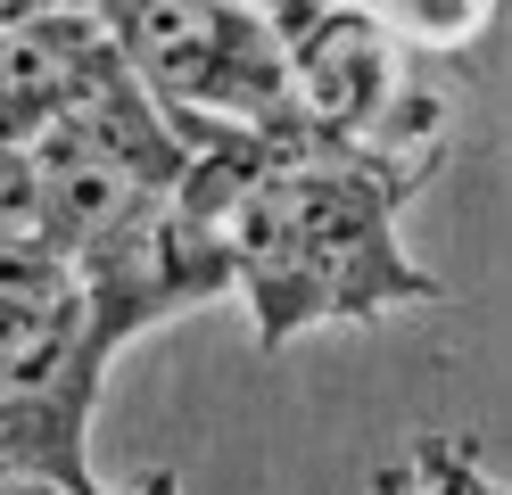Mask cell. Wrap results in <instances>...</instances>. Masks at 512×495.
<instances>
[{
  "label": "cell",
  "mask_w": 512,
  "mask_h": 495,
  "mask_svg": "<svg viewBox=\"0 0 512 495\" xmlns=\"http://www.w3.org/2000/svg\"><path fill=\"white\" fill-rule=\"evenodd\" d=\"M422 174L364 149L265 132L248 182L223 207L232 289L256 314V347H290L314 322H372L389 306H438V281L405 256L397 207Z\"/></svg>",
  "instance_id": "6da1fadb"
},
{
  "label": "cell",
  "mask_w": 512,
  "mask_h": 495,
  "mask_svg": "<svg viewBox=\"0 0 512 495\" xmlns=\"http://www.w3.org/2000/svg\"><path fill=\"white\" fill-rule=\"evenodd\" d=\"M157 108L215 116L248 132H306L290 108V66H281V25L256 0H91Z\"/></svg>",
  "instance_id": "7a4b0ae2"
},
{
  "label": "cell",
  "mask_w": 512,
  "mask_h": 495,
  "mask_svg": "<svg viewBox=\"0 0 512 495\" xmlns=\"http://www.w3.org/2000/svg\"><path fill=\"white\" fill-rule=\"evenodd\" d=\"M108 380V347L75 297L0 306V471L58 479L67 495H91V405Z\"/></svg>",
  "instance_id": "3957f363"
},
{
  "label": "cell",
  "mask_w": 512,
  "mask_h": 495,
  "mask_svg": "<svg viewBox=\"0 0 512 495\" xmlns=\"http://www.w3.org/2000/svg\"><path fill=\"white\" fill-rule=\"evenodd\" d=\"M75 281H83V314L100 330V347H133L149 322L190 314L207 297L232 289V248H223V223L199 215L190 198H149L141 215H124L108 240H91L75 256Z\"/></svg>",
  "instance_id": "277c9868"
},
{
  "label": "cell",
  "mask_w": 512,
  "mask_h": 495,
  "mask_svg": "<svg viewBox=\"0 0 512 495\" xmlns=\"http://www.w3.org/2000/svg\"><path fill=\"white\" fill-rule=\"evenodd\" d=\"M281 66H290V108L314 141H339V149H364L372 157V132L389 116V99L405 91V42L372 9H323L306 17L298 33H281Z\"/></svg>",
  "instance_id": "5b68a950"
},
{
  "label": "cell",
  "mask_w": 512,
  "mask_h": 495,
  "mask_svg": "<svg viewBox=\"0 0 512 495\" xmlns=\"http://www.w3.org/2000/svg\"><path fill=\"white\" fill-rule=\"evenodd\" d=\"M124 58L91 0H50V9L0 25V141H34L50 116L91 99Z\"/></svg>",
  "instance_id": "8992f818"
},
{
  "label": "cell",
  "mask_w": 512,
  "mask_h": 495,
  "mask_svg": "<svg viewBox=\"0 0 512 495\" xmlns=\"http://www.w3.org/2000/svg\"><path fill=\"white\" fill-rule=\"evenodd\" d=\"M364 9L389 25L405 50H422V58H438V50H471L479 33L496 25V0H364Z\"/></svg>",
  "instance_id": "52a82bcc"
},
{
  "label": "cell",
  "mask_w": 512,
  "mask_h": 495,
  "mask_svg": "<svg viewBox=\"0 0 512 495\" xmlns=\"http://www.w3.org/2000/svg\"><path fill=\"white\" fill-rule=\"evenodd\" d=\"M372 495H504V487L479 471L471 446H455V438H422L405 462H389V471L372 479Z\"/></svg>",
  "instance_id": "ba28073f"
},
{
  "label": "cell",
  "mask_w": 512,
  "mask_h": 495,
  "mask_svg": "<svg viewBox=\"0 0 512 495\" xmlns=\"http://www.w3.org/2000/svg\"><path fill=\"white\" fill-rule=\"evenodd\" d=\"M34 223V165H25V141H0V231Z\"/></svg>",
  "instance_id": "9c48e42d"
},
{
  "label": "cell",
  "mask_w": 512,
  "mask_h": 495,
  "mask_svg": "<svg viewBox=\"0 0 512 495\" xmlns=\"http://www.w3.org/2000/svg\"><path fill=\"white\" fill-rule=\"evenodd\" d=\"M256 9H265L281 33H298L306 17H323V9H364V0H256Z\"/></svg>",
  "instance_id": "30bf717a"
},
{
  "label": "cell",
  "mask_w": 512,
  "mask_h": 495,
  "mask_svg": "<svg viewBox=\"0 0 512 495\" xmlns=\"http://www.w3.org/2000/svg\"><path fill=\"white\" fill-rule=\"evenodd\" d=\"M0 495H67L58 479H25V471H0Z\"/></svg>",
  "instance_id": "8fae6325"
},
{
  "label": "cell",
  "mask_w": 512,
  "mask_h": 495,
  "mask_svg": "<svg viewBox=\"0 0 512 495\" xmlns=\"http://www.w3.org/2000/svg\"><path fill=\"white\" fill-rule=\"evenodd\" d=\"M91 495H108V487H91ZM124 495H182V487H174V471H149L141 487H124Z\"/></svg>",
  "instance_id": "7c38bea8"
}]
</instances>
